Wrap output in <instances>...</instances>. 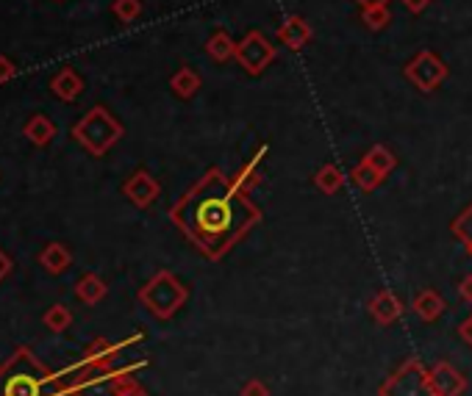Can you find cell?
<instances>
[{
	"label": "cell",
	"instance_id": "obj_1",
	"mask_svg": "<svg viewBox=\"0 0 472 396\" xmlns=\"http://www.w3.org/2000/svg\"><path fill=\"white\" fill-rule=\"evenodd\" d=\"M170 217L200 249L217 258L259 219V211L242 189L212 170L197 186H192Z\"/></svg>",
	"mask_w": 472,
	"mask_h": 396
},
{
	"label": "cell",
	"instance_id": "obj_2",
	"mask_svg": "<svg viewBox=\"0 0 472 396\" xmlns=\"http://www.w3.org/2000/svg\"><path fill=\"white\" fill-rule=\"evenodd\" d=\"M0 396H67V388L28 346H17L0 363Z\"/></svg>",
	"mask_w": 472,
	"mask_h": 396
},
{
	"label": "cell",
	"instance_id": "obj_3",
	"mask_svg": "<svg viewBox=\"0 0 472 396\" xmlns=\"http://www.w3.org/2000/svg\"><path fill=\"white\" fill-rule=\"evenodd\" d=\"M123 133H125L123 123L106 106L89 108L81 120L73 125V139L89 155H95V158L106 155L111 147H115L123 139Z\"/></svg>",
	"mask_w": 472,
	"mask_h": 396
},
{
	"label": "cell",
	"instance_id": "obj_4",
	"mask_svg": "<svg viewBox=\"0 0 472 396\" xmlns=\"http://www.w3.org/2000/svg\"><path fill=\"white\" fill-rule=\"evenodd\" d=\"M140 302L159 319H170L187 302V289L175 281L170 272H159L153 281L140 291Z\"/></svg>",
	"mask_w": 472,
	"mask_h": 396
},
{
	"label": "cell",
	"instance_id": "obj_5",
	"mask_svg": "<svg viewBox=\"0 0 472 396\" xmlns=\"http://www.w3.org/2000/svg\"><path fill=\"white\" fill-rule=\"evenodd\" d=\"M276 56H278L276 44H269V39L261 31H251L242 42H236V64L247 75H261L276 61Z\"/></svg>",
	"mask_w": 472,
	"mask_h": 396
},
{
	"label": "cell",
	"instance_id": "obj_6",
	"mask_svg": "<svg viewBox=\"0 0 472 396\" xmlns=\"http://www.w3.org/2000/svg\"><path fill=\"white\" fill-rule=\"evenodd\" d=\"M406 78L420 89V91H434L444 78H447V64L436 56V53H431V51H422V53H417L409 64H406Z\"/></svg>",
	"mask_w": 472,
	"mask_h": 396
},
{
	"label": "cell",
	"instance_id": "obj_7",
	"mask_svg": "<svg viewBox=\"0 0 472 396\" xmlns=\"http://www.w3.org/2000/svg\"><path fill=\"white\" fill-rule=\"evenodd\" d=\"M123 194L137 205V208H150L162 194V186L148 170H137L125 183H123Z\"/></svg>",
	"mask_w": 472,
	"mask_h": 396
},
{
	"label": "cell",
	"instance_id": "obj_8",
	"mask_svg": "<svg viewBox=\"0 0 472 396\" xmlns=\"http://www.w3.org/2000/svg\"><path fill=\"white\" fill-rule=\"evenodd\" d=\"M51 95L61 103H76L84 95V78L73 67H61L51 78Z\"/></svg>",
	"mask_w": 472,
	"mask_h": 396
},
{
	"label": "cell",
	"instance_id": "obj_9",
	"mask_svg": "<svg viewBox=\"0 0 472 396\" xmlns=\"http://www.w3.org/2000/svg\"><path fill=\"white\" fill-rule=\"evenodd\" d=\"M311 36H314L311 26L298 14L286 17L278 26V39H281V44H286L289 51H303L306 44L311 42Z\"/></svg>",
	"mask_w": 472,
	"mask_h": 396
},
{
	"label": "cell",
	"instance_id": "obj_10",
	"mask_svg": "<svg viewBox=\"0 0 472 396\" xmlns=\"http://www.w3.org/2000/svg\"><path fill=\"white\" fill-rule=\"evenodd\" d=\"M39 266L48 272V274H64L67 269L73 266V252H70V247L61 244V242L44 244L42 252H39Z\"/></svg>",
	"mask_w": 472,
	"mask_h": 396
},
{
	"label": "cell",
	"instance_id": "obj_11",
	"mask_svg": "<svg viewBox=\"0 0 472 396\" xmlns=\"http://www.w3.org/2000/svg\"><path fill=\"white\" fill-rule=\"evenodd\" d=\"M56 133L59 131H56L53 120H51V116H44V114H34L31 120L22 125V136H26L34 147H48L56 139Z\"/></svg>",
	"mask_w": 472,
	"mask_h": 396
},
{
	"label": "cell",
	"instance_id": "obj_12",
	"mask_svg": "<svg viewBox=\"0 0 472 396\" xmlns=\"http://www.w3.org/2000/svg\"><path fill=\"white\" fill-rule=\"evenodd\" d=\"M206 53H209L212 61L226 64V61L236 59V42H234V36H231L228 31L220 28V31H214V34L206 39Z\"/></svg>",
	"mask_w": 472,
	"mask_h": 396
},
{
	"label": "cell",
	"instance_id": "obj_13",
	"mask_svg": "<svg viewBox=\"0 0 472 396\" xmlns=\"http://www.w3.org/2000/svg\"><path fill=\"white\" fill-rule=\"evenodd\" d=\"M200 75L195 73L192 67H181L178 73L170 78V89H172V95L175 98H181V100H192L197 91H200Z\"/></svg>",
	"mask_w": 472,
	"mask_h": 396
},
{
	"label": "cell",
	"instance_id": "obj_14",
	"mask_svg": "<svg viewBox=\"0 0 472 396\" xmlns=\"http://www.w3.org/2000/svg\"><path fill=\"white\" fill-rule=\"evenodd\" d=\"M106 294H108V286L100 281L95 272H86L81 281L76 283V297L84 302V305H98Z\"/></svg>",
	"mask_w": 472,
	"mask_h": 396
},
{
	"label": "cell",
	"instance_id": "obj_15",
	"mask_svg": "<svg viewBox=\"0 0 472 396\" xmlns=\"http://www.w3.org/2000/svg\"><path fill=\"white\" fill-rule=\"evenodd\" d=\"M42 321L51 333H64V330H70V324H73V311L67 305H51L44 311Z\"/></svg>",
	"mask_w": 472,
	"mask_h": 396
},
{
	"label": "cell",
	"instance_id": "obj_16",
	"mask_svg": "<svg viewBox=\"0 0 472 396\" xmlns=\"http://www.w3.org/2000/svg\"><path fill=\"white\" fill-rule=\"evenodd\" d=\"M364 161H367V164H370L375 172H380V178H387V175L395 170V164H397V158L392 155V150L384 147V145H375V147L364 155Z\"/></svg>",
	"mask_w": 472,
	"mask_h": 396
},
{
	"label": "cell",
	"instance_id": "obj_17",
	"mask_svg": "<svg viewBox=\"0 0 472 396\" xmlns=\"http://www.w3.org/2000/svg\"><path fill=\"white\" fill-rule=\"evenodd\" d=\"M314 183H317L325 194H336V192L342 189L345 175H342V170L336 167V164H325L317 175H314Z\"/></svg>",
	"mask_w": 472,
	"mask_h": 396
},
{
	"label": "cell",
	"instance_id": "obj_18",
	"mask_svg": "<svg viewBox=\"0 0 472 396\" xmlns=\"http://www.w3.org/2000/svg\"><path fill=\"white\" fill-rule=\"evenodd\" d=\"M370 308H372V316H375L378 321H384V324H387V321H392V319L400 313L397 299H395L389 291H380V294L372 299V305H370Z\"/></svg>",
	"mask_w": 472,
	"mask_h": 396
},
{
	"label": "cell",
	"instance_id": "obj_19",
	"mask_svg": "<svg viewBox=\"0 0 472 396\" xmlns=\"http://www.w3.org/2000/svg\"><path fill=\"white\" fill-rule=\"evenodd\" d=\"M362 22L370 31H384L392 22V12L389 6H375V9H362Z\"/></svg>",
	"mask_w": 472,
	"mask_h": 396
},
{
	"label": "cell",
	"instance_id": "obj_20",
	"mask_svg": "<svg viewBox=\"0 0 472 396\" xmlns=\"http://www.w3.org/2000/svg\"><path fill=\"white\" fill-rule=\"evenodd\" d=\"M350 178H353V183H356L362 192H372L375 186L384 180V178H380V172H375V170L367 164V161H362V164H358V167L350 172Z\"/></svg>",
	"mask_w": 472,
	"mask_h": 396
},
{
	"label": "cell",
	"instance_id": "obj_21",
	"mask_svg": "<svg viewBox=\"0 0 472 396\" xmlns=\"http://www.w3.org/2000/svg\"><path fill=\"white\" fill-rule=\"evenodd\" d=\"M414 311L422 316V319H436L439 313H442V299H439V294H434V291H425V294H420L417 299H414Z\"/></svg>",
	"mask_w": 472,
	"mask_h": 396
},
{
	"label": "cell",
	"instance_id": "obj_22",
	"mask_svg": "<svg viewBox=\"0 0 472 396\" xmlns=\"http://www.w3.org/2000/svg\"><path fill=\"white\" fill-rule=\"evenodd\" d=\"M111 14L128 26V22H133L142 14V0H115V4H111Z\"/></svg>",
	"mask_w": 472,
	"mask_h": 396
},
{
	"label": "cell",
	"instance_id": "obj_23",
	"mask_svg": "<svg viewBox=\"0 0 472 396\" xmlns=\"http://www.w3.org/2000/svg\"><path fill=\"white\" fill-rule=\"evenodd\" d=\"M117 352V346H111L106 338H95L92 344L86 346L84 360H95V363H108V358Z\"/></svg>",
	"mask_w": 472,
	"mask_h": 396
},
{
	"label": "cell",
	"instance_id": "obj_24",
	"mask_svg": "<svg viewBox=\"0 0 472 396\" xmlns=\"http://www.w3.org/2000/svg\"><path fill=\"white\" fill-rule=\"evenodd\" d=\"M14 78H17V67H14V61H12L9 56L0 53V83H9V81H14Z\"/></svg>",
	"mask_w": 472,
	"mask_h": 396
},
{
	"label": "cell",
	"instance_id": "obj_25",
	"mask_svg": "<svg viewBox=\"0 0 472 396\" xmlns=\"http://www.w3.org/2000/svg\"><path fill=\"white\" fill-rule=\"evenodd\" d=\"M12 269H14V261L6 255V249H0V283L12 274Z\"/></svg>",
	"mask_w": 472,
	"mask_h": 396
},
{
	"label": "cell",
	"instance_id": "obj_26",
	"mask_svg": "<svg viewBox=\"0 0 472 396\" xmlns=\"http://www.w3.org/2000/svg\"><path fill=\"white\" fill-rule=\"evenodd\" d=\"M403 6H406L412 14H422L425 9L431 6V0H403Z\"/></svg>",
	"mask_w": 472,
	"mask_h": 396
},
{
	"label": "cell",
	"instance_id": "obj_27",
	"mask_svg": "<svg viewBox=\"0 0 472 396\" xmlns=\"http://www.w3.org/2000/svg\"><path fill=\"white\" fill-rule=\"evenodd\" d=\"M461 297H464L467 302H472V274L461 281Z\"/></svg>",
	"mask_w": 472,
	"mask_h": 396
},
{
	"label": "cell",
	"instance_id": "obj_28",
	"mask_svg": "<svg viewBox=\"0 0 472 396\" xmlns=\"http://www.w3.org/2000/svg\"><path fill=\"white\" fill-rule=\"evenodd\" d=\"M362 9H375V6H389V0H356Z\"/></svg>",
	"mask_w": 472,
	"mask_h": 396
},
{
	"label": "cell",
	"instance_id": "obj_29",
	"mask_svg": "<svg viewBox=\"0 0 472 396\" xmlns=\"http://www.w3.org/2000/svg\"><path fill=\"white\" fill-rule=\"evenodd\" d=\"M128 396H148V393H142V391H140V388H133V391H131V393H128Z\"/></svg>",
	"mask_w": 472,
	"mask_h": 396
},
{
	"label": "cell",
	"instance_id": "obj_30",
	"mask_svg": "<svg viewBox=\"0 0 472 396\" xmlns=\"http://www.w3.org/2000/svg\"><path fill=\"white\" fill-rule=\"evenodd\" d=\"M53 4H64V0H53Z\"/></svg>",
	"mask_w": 472,
	"mask_h": 396
}]
</instances>
